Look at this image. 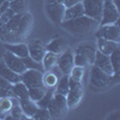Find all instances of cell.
Wrapping results in <instances>:
<instances>
[{"label":"cell","mask_w":120,"mask_h":120,"mask_svg":"<svg viewBox=\"0 0 120 120\" xmlns=\"http://www.w3.org/2000/svg\"><path fill=\"white\" fill-rule=\"evenodd\" d=\"M95 66H97L98 68H101L103 72H106L108 76L113 77V68L111 65V60H109V55H106L101 52H98L96 49V54H95V60H94V64Z\"/></svg>","instance_id":"16"},{"label":"cell","mask_w":120,"mask_h":120,"mask_svg":"<svg viewBox=\"0 0 120 120\" xmlns=\"http://www.w3.org/2000/svg\"><path fill=\"white\" fill-rule=\"evenodd\" d=\"M75 66V56H73V51L72 49H65L63 53H60L58 56L56 61V67L63 75H70L72 67Z\"/></svg>","instance_id":"11"},{"label":"cell","mask_w":120,"mask_h":120,"mask_svg":"<svg viewBox=\"0 0 120 120\" xmlns=\"http://www.w3.org/2000/svg\"><path fill=\"white\" fill-rule=\"evenodd\" d=\"M15 15H16V13H15V12L12 11V10H11V8H10V7H8V8L6 10V11H5V12H3L1 15H0V19H1V21H3V22H5V23H7V22H8V21H10V19H11V18H12V17H13Z\"/></svg>","instance_id":"35"},{"label":"cell","mask_w":120,"mask_h":120,"mask_svg":"<svg viewBox=\"0 0 120 120\" xmlns=\"http://www.w3.org/2000/svg\"><path fill=\"white\" fill-rule=\"evenodd\" d=\"M3 60H4V63L7 65V67H10L12 71H15L18 75H22L26 70V67H25V65L23 63V59L15 55L13 53L8 52V51H5Z\"/></svg>","instance_id":"13"},{"label":"cell","mask_w":120,"mask_h":120,"mask_svg":"<svg viewBox=\"0 0 120 120\" xmlns=\"http://www.w3.org/2000/svg\"><path fill=\"white\" fill-rule=\"evenodd\" d=\"M48 113L51 115V119H61L64 118L68 112V106L66 102V97L61 94L53 93V96L51 98L48 107Z\"/></svg>","instance_id":"4"},{"label":"cell","mask_w":120,"mask_h":120,"mask_svg":"<svg viewBox=\"0 0 120 120\" xmlns=\"http://www.w3.org/2000/svg\"><path fill=\"white\" fill-rule=\"evenodd\" d=\"M33 23H34V19H33V16L30 12H24L22 15V18H21V21H19L16 30L13 31V34L10 36V38L7 40V42L8 43H15V42H22V40H24L29 31H30V29H31L33 26Z\"/></svg>","instance_id":"3"},{"label":"cell","mask_w":120,"mask_h":120,"mask_svg":"<svg viewBox=\"0 0 120 120\" xmlns=\"http://www.w3.org/2000/svg\"><path fill=\"white\" fill-rule=\"evenodd\" d=\"M8 7H10V1H8V0H5V1H3L1 4H0V15H1L3 12H5Z\"/></svg>","instance_id":"38"},{"label":"cell","mask_w":120,"mask_h":120,"mask_svg":"<svg viewBox=\"0 0 120 120\" xmlns=\"http://www.w3.org/2000/svg\"><path fill=\"white\" fill-rule=\"evenodd\" d=\"M26 0H12V1H10V8L16 15L26 12Z\"/></svg>","instance_id":"29"},{"label":"cell","mask_w":120,"mask_h":120,"mask_svg":"<svg viewBox=\"0 0 120 120\" xmlns=\"http://www.w3.org/2000/svg\"><path fill=\"white\" fill-rule=\"evenodd\" d=\"M6 96H13L12 91H10V90L0 89V97H6Z\"/></svg>","instance_id":"40"},{"label":"cell","mask_w":120,"mask_h":120,"mask_svg":"<svg viewBox=\"0 0 120 120\" xmlns=\"http://www.w3.org/2000/svg\"><path fill=\"white\" fill-rule=\"evenodd\" d=\"M3 1H5V0H0V4H1V3H3Z\"/></svg>","instance_id":"42"},{"label":"cell","mask_w":120,"mask_h":120,"mask_svg":"<svg viewBox=\"0 0 120 120\" xmlns=\"http://www.w3.org/2000/svg\"><path fill=\"white\" fill-rule=\"evenodd\" d=\"M12 105H13V96L0 97V119H5V116L10 114Z\"/></svg>","instance_id":"26"},{"label":"cell","mask_w":120,"mask_h":120,"mask_svg":"<svg viewBox=\"0 0 120 120\" xmlns=\"http://www.w3.org/2000/svg\"><path fill=\"white\" fill-rule=\"evenodd\" d=\"M18 101H19V106H21L24 115H25L26 118L31 119V118L34 116V114L36 113V111L38 109L36 102L31 101L29 97H28V98H18Z\"/></svg>","instance_id":"21"},{"label":"cell","mask_w":120,"mask_h":120,"mask_svg":"<svg viewBox=\"0 0 120 120\" xmlns=\"http://www.w3.org/2000/svg\"><path fill=\"white\" fill-rule=\"evenodd\" d=\"M53 93H54L53 89H46L45 95L36 102L37 107H38V108H47L48 105H49V102H51V98H52V96H53Z\"/></svg>","instance_id":"32"},{"label":"cell","mask_w":120,"mask_h":120,"mask_svg":"<svg viewBox=\"0 0 120 120\" xmlns=\"http://www.w3.org/2000/svg\"><path fill=\"white\" fill-rule=\"evenodd\" d=\"M46 93L45 86H37V88H29V98L34 102H37Z\"/></svg>","instance_id":"30"},{"label":"cell","mask_w":120,"mask_h":120,"mask_svg":"<svg viewBox=\"0 0 120 120\" xmlns=\"http://www.w3.org/2000/svg\"><path fill=\"white\" fill-rule=\"evenodd\" d=\"M31 119H37V120H43V119H46V120H48V119H51V115H49L47 108H38Z\"/></svg>","instance_id":"34"},{"label":"cell","mask_w":120,"mask_h":120,"mask_svg":"<svg viewBox=\"0 0 120 120\" xmlns=\"http://www.w3.org/2000/svg\"><path fill=\"white\" fill-rule=\"evenodd\" d=\"M12 85L8 81H6V79L4 77L0 76V89H4V90H10V91H12Z\"/></svg>","instance_id":"36"},{"label":"cell","mask_w":120,"mask_h":120,"mask_svg":"<svg viewBox=\"0 0 120 120\" xmlns=\"http://www.w3.org/2000/svg\"><path fill=\"white\" fill-rule=\"evenodd\" d=\"M5 51L11 52V53H13L15 55L22 58V59L29 55L28 45L24 43V42H15V43L5 42Z\"/></svg>","instance_id":"18"},{"label":"cell","mask_w":120,"mask_h":120,"mask_svg":"<svg viewBox=\"0 0 120 120\" xmlns=\"http://www.w3.org/2000/svg\"><path fill=\"white\" fill-rule=\"evenodd\" d=\"M58 56L59 54L56 53H53V52H47L45 53L43 58H42V66H43V70L45 71H48V70H52L53 67L56 66V61H58Z\"/></svg>","instance_id":"25"},{"label":"cell","mask_w":120,"mask_h":120,"mask_svg":"<svg viewBox=\"0 0 120 120\" xmlns=\"http://www.w3.org/2000/svg\"><path fill=\"white\" fill-rule=\"evenodd\" d=\"M96 49L98 52H101L106 55H109L114 49H116L119 47V42H114V41H109V40L102 38V37H96Z\"/></svg>","instance_id":"19"},{"label":"cell","mask_w":120,"mask_h":120,"mask_svg":"<svg viewBox=\"0 0 120 120\" xmlns=\"http://www.w3.org/2000/svg\"><path fill=\"white\" fill-rule=\"evenodd\" d=\"M8 1H12V0H8Z\"/></svg>","instance_id":"43"},{"label":"cell","mask_w":120,"mask_h":120,"mask_svg":"<svg viewBox=\"0 0 120 120\" xmlns=\"http://www.w3.org/2000/svg\"><path fill=\"white\" fill-rule=\"evenodd\" d=\"M84 15L100 23L103 8V0H82Z\"/></svg>","instance_id":"10"},{"label":"cell","mask_w":120,"mask_h":120,"mask_svg":"<svg viewBox=\"0 0 120 120\" xmlns=\"http://www.w3.org/2000/svg\"><path fill=\"white\" fill-rule=\"evenodd\" d=\"M68 93L66 94V102L68 108H76L79 103H81L83 95H84V88L82 82L75 81V79L68 77Z\"/></svg>","instance_id":"5"},{"label":"cell","mask_w":120,"mask_h":120,"mask_svg":"<svg viewBox=\"0 0 120 120\" xmlns=\"http://www.w3.org/2000/svg\"><path fill=\"white\" fill-rule=\"evenodd\" d=\"M46 1H51V3H60V4H63V3H64V0H46Z\"/></svg>","instance_id":"41"},{"label":"cell","mask_w":120,"mask_h":120,"mask_svg":"<svg viewBox=\"0 0 120 120\" xmlns=\"http://www.w3.org/2000/svg\"><path fill=\"white\" fill-rule=\"evenodd\" d=\"M84 16V8H83V4L77 3L72 6H68L65 8V13H64V21L65 19H72V18H77Z\"/></svg>","instance_id":"23"},{"label":"cell","mask_w":120,"mask_h":120,"mask_svg":"<svg viewBox=\"0 0 120 120\" xmlns=\"http://www.w3.org/2000/svg\"><path fill=\"white\" fill-rule=\"evenodd\" d=\"M82 0H64V5H65V7H68V6H72V5H75V4H77V3H81Z\"/></svg>","instance_id":"39"},{"label":"cell","mask_w":120,"mask_h":120,"mask_svg":"<svg viewBox=\"0 0 120 120\" xmlns=\"http://www.w3.org/2000/svg\"><path fill=\"white\" fill-rule=\"evenodd\" d=\"M63 76V73L59 71V68L55 66L52 70H48V71H43V77H42V83L43 86L46 89H53L55 88L59 78Z\"/></svg>","instance_id":"15"},{"label":"cell","mask_w":120,"mask_h":120,"mask_svg":"<svg viewBox=\"0 0 120 120\" xmlns=\"http://www.w3.org/2000/svg\"><path fill=\"white\" fill-rule=\"evenodd\" d=\"M60 25L67 33L72 34L75 36H84L93 33L96 28H98L100 23L84 15V16L72 18V19H65V21L60 23Z\"/></svg>","instance_id":"1"},{"label":"cell","mask_w":120,"mask_h":120,"mask_svg":"<svg viewBox=\"0 0 120 120\" xmlns=\"http://www.w3.org/2000/svg\"><path fill=\"white\" fill-rule=\"evenodd\" d=\"M6 30H7L6 23L0 19V38H1L3 41H4V37H5V34H6Z\"/></svg>","instance_id":"37"},{"label":"cell","mask_w":120,"mask_h":120,"mask_svg":"<svg viewBox=\"0 0 120 120\" xmlns=\"http://www.w3.org/2000/svg\"><path fill=\"white\" fill-rule=\"evenodd\" d=\"M46 46V51L47 52H53V53H56V54H60L63 53L65 49L68 48V42L67 40L63 36H56L54 37L53 40H51Z\"/></svg>","instance_id":"17"},{"label":"cell","mask_w":120,"mask_h":120,"mask_svg":"<svg viewBox=\"0 0 120 120\" xmlns=\"http://www.w3.org/2000/svg\"><path fill=\"white\" fill-rule=\"evenodd\" d=\"M42 77H43L42 71L26 68L21 75V81L28 86V89L29 88H37V86H43Z\"/></svg>","instance_id":"12"},{"label":"cell","mask_w":120,"mask_h":120,"mask_svg":"<svg viewBox=\"0 0 120 120\" xmlns=\"http://www.w3.org/2000/svg\"><path fill=\"white\" fill-rule=\"evenodd\" d=\"M12 94L17 98H28L29 97V89L22 81H19L12 85Z\"/></svg>","instance_id":"27"},{"label":"cell","mask_w":120,"mask_h":120,"mask_svg":"<svg viewBox=\"0 0 120 120\" xmlns=\"http://www.w3.org/2000/svg\"><path fill=\"white\" fill-rule=\"evenodd\" d=\"M65 5L60 3H45V11L48 19L54 24H60L64 21V13H65Z\"/></svg>","instance_id":"7"},{"label":"cell","mask_w":120,"mask_h":120,"mask_svg":"<svg viewBox=\"0 0 120 120\" xmlns=\"http://www.w3.org/2000/svg\"><path fill=\"white\" fill-rule=\"evenodd\" d=\"M54 89H55L54 93L61 94V95L66 96V94L68 93V89H70V85H68V75H63L61 77H60Z\"/></svg>","instance_id":"28"},{"label":"cell","mask_w":120,"mask_h":120,"mask_svg":"<svg viewBox=\"0 0 120 120\" xmlns=\"http://www.w3.org/2000/svg\"><path fill=\"white\" fill-rule=\"evenodd\" d=\"M84 73H85V67H82V66H77L75 65L70 72L68 77L75 79V81H78V82H82V79L84 77Z\"/></svg>","instance_id":"31"},{"label":"cell","mask_w":120,"mask_h":120,"mask_svg":"<svg viewBox=\"0 0 120 120\" xmlns=\"http://www.w3.org/2000/svg\"><path fill=\"white\" fill-rule=\"evenodd\" d=\"M23 63H24V65H25V67H26V68L38 70V71H42V72L45 71L42 64H41V63H38V61H36V60H34L33 58H30L29 55H28V56H25V58H23Z\"/></svg>","instance_id":"33"},{"label":"cell","mask_w":120,"mask_h":120,"mask_svg":"<svg viewBox=\"0 0 120 120\" xmlns=\"http://www.w3.org/2000/svg\"><path fill=\"white\" fill-rule=\"evenodd\" d=\"M0 76L4 77L11 84H15L21 81V75L16 73L10 67H7V65L4 63V60H0Z\"/></svg>","instance_id":"20"},{"label":"cell","mask_w":120,"mask_h":120,"mask_svg":"<svg viewBox=\"0 0 120 120\" xmlns=\"http://www.w3.org/2000/svg\"><path fill=\"white\" fill-rule=\"evenodd\" d=\"M118 21H119V8L113 4L112 0H103V8H102L100 25L112 24Z\"/></svg>","instance_id":"9"},{"label":"cell","mask_w":120,"mask_h":120,"mask_svg":"<svg viewBox=\"0 0 120 120\" xmlns=\"http://www.w3.org/2000/svg\"><path fill=\"white\" fill-rule=\"evenodd\" d=\"M109 60H111V65L113 68V77L112 79L114 81H119V72H120V47L109 54Z\"/></svg>","instance_id":"22"},{"label":"cell","mask_w":120,"mask_h":120,"mask_svg":"<svg viewBox=\"0 0 120 120\" xmlns=\"http://www.w3.org/2000/svg\"><path fill=\"white\" fill-rule=\"evenodd\" d=\"M22 119H26V116L24 115L21 106H19L18 98L13 96L12 108H11V111H10V114H7L5 116V120H22Z\"/></svg>","instance_id":"24"},{"label":"cell","mask_w":120,"mask_h":120,"mask_svg":"<svg viewBox=\"0 0 120 120\" xmlns=\"http://www.w3.org/2000/svg\"><path fill=\"white\" fill-rule=\"evenodd\" d=\"M28 45V51H29V56L33 58L36 61L41 63L42 58L46 53V46L43 45V42L41 40H33L30 41Z\"/></svg>","instance_id":"14"},{"label":"cell","mask_w":120,"mask_h":120,"mask_svg":"<svg viewBox=\"0 0 120 120\" xmlns=\"http://www.w3.org/2000/svg\"><path fill=\"white\" fill-rule=\"evenodd\" d=\"M96 54V47L91 43H81L73 51L75 56V65L88 67L94 64Z\"/></svg>","instance_id":"2"},{"label":"cell","mask_w":120,"mask_h":120,"mask_svg":"<svg viewBox=\"0 0 120 120\" xmlns=\"http://www.w3.org/2000/svg\"><path fill=\"white\" fill-rule=\"evenodd\" d=\"M96 37H102L109 41L119 42L120 41V26L119 21L112 24H103L98 25V29L96 31Z\"/></svg>","instance_id":"8"},{"label":"cell","mask_w":120,"mask_h":120,"mask_svg":"<svg viewBox=\"0 0 120 120\" xmlns=\"http://www.w3.org/2000/svg\"><path fill=\"white\" fill-rule=\"evenodd\" d=\"M112 77L108 76L106 72H103L101 68H98L95 65H91L90 68V77H89V82L90 85L96 88V89H105L109 84L112 83Z\"/></svg>","instance_id":"6"}]
</instances>
